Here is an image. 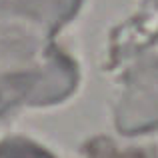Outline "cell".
Here are the masks:
<instances>
[{"mask_svg":"<svg viewBox=\"0 0 158 158\" xmlns=\"http://www.w3.org/2000/svg\"><path fill=\"white\" fill-rule=\"evenodd\" d=\"M0 158H52V156L28 140H8L0 146Z\"/></svg>","mask_w":158,"mask_h":158,"instance_id":"6da1fadb","label":"cell"}]
</instances>
